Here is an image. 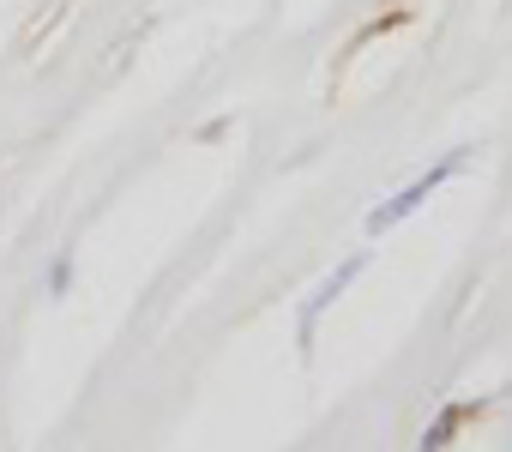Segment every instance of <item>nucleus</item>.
<instances>
[{
    "label": "nucleus",
    "instance_id": "nucleus-1",
    "mask_svg": "<svg viewBox=\"0 0 512 452\" xmlns=\"http://www.w3.org/2000/svg\"><path fill=\"white\" fill-rule=\"evenodd\" d=\"M464 163H470V151H452V157H440V163H434L428 175H416V181H410L404 193H392L386 205H374V211H368V236H386V230H398V223H404L410 211H422V205L434 199V187H440V181H452V175H458Z\"/></svg>",
    "mask_w": 512,
    "mask_h": 452
},
{
    "label": "nucleus",
    "instance_id": "nucleus-2",
    "mask_svg": "<svg viewBox=\"0 0 512 452\" xmlns=\"http://www.w3.org/2000/svg\"><path fill=\"white\" fill-rule=\"evenodd\" d=\"M362 266H368V254H350V260H344V266H338V272H332V278L308 296V302H302V338H314V320H320V314H326V308H332V302L356 284V278H362Z\"/></svg>",
    "mask_w": 512,
    "mask_h": 452
},
{
    "label": "nucleus",
    "instance_id": "nucleus-3",
    "mask_svg": "<svg viewBox=\"0 0 512 452\" xmlns=\"http://www.w3.org/2000/svg\"><path fill=\"white\" fill-rule=\"evenodd\" d=\"M464 416H470V404H446V410H440V416L428 422L422 446H428V452H434V446H452V434H458V422H464Z\"/></svg>",
    "mask_w": 512,
    "mask_h": 452
}]
</instances>
